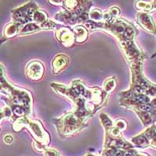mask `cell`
Wrapping results in <instances>:
<instances>
[{"mask_svg":"<svg viewBox=\"0 0 156 156\" xmlns=\"http://www.w3.org/2000/svg\"><path fill=\"white\" fill-rule=\"evenodd\" d=\"M1 92L8 96L9 105L10 108L20 107L24 108L30 116L33 112V99L32 94L26 89L18 88L12 85L5 78L3 66H1Z\"/></svg>","mask_w":156,"mask_h":156,"instance_id":"6da1fadb","label":"cell"},{"mask_svg":"<svg viewBox=\"0 0 156 156\" xmlns=\"http://www.w3.org/2000/svg\"><path fill=\"white\" fill-rule=\"evenodd\" d=\"M69 87L73 92L83 96L90 105V108L94 114L105 106L108 102L109 94L103 88L92 87L88 88L80 80L72 81Z\"/></svg>","mask_w":156,"mask_h":156,"instance_id":"7a4b0ae2","label":"cell"},{"mask_svg":"<svg viewBox=\"0 0 156 156\" xmlns=\"http://www.w3.org/2000/svg\"><path fill=\"white\" fill-rule=\"evenodd\" d=\"M129 66L131 70V85L128 91L132 94H145L155 98L156 85L147 80L143 75V62H136Z\"/></svg>","mask_w":156,"mask_h":156,"instance_id":"3957f363","label":"cell"},{"mask_svg":"<svg viewBox=\"0 0 156 156\" xmlns=\"http://www.w3.org/2000/svg\"><path fill=\"white\" fill-rule=\"evenodd\" d=\"M25 128L33 136L35 141L44 146H48L50 143V136L48 132L44 129L41 122L39 120L30 119L29 116L18 118L12 124V129L15 132L21 131Z\"/></svg>","mask_w":156,"mask_h":156,"instance_id":"277c9868","label":"cell"},{"mask_svg":"<svg viewBox=\"0 0 156 156\" xmlns=\"http://www.w3.org/2000/svg\"><path fill=\"white\" fill-rule=\"evenodd\" d=\"M58 133L62 136H69L87 127V124L79 118L74 112H67L59 118L52 119Z\"/></svg>","mask_w":156,"mask_h":156,"instance_id":"5b68a950","label":"cell"},{"mask_svg":"<svg viewBox=\"0 0 156 156\" xmlns=\"http://www.w3.org/2000/svg\"><path fill=\"white\" fill-rule=\"evenodd\" d=\"M38 9L35 2H29L20 7L13 9L11 12L13 22H16L20 25L33 23V16Z\"/></svg>","mask_w":156,"mask_h":156,"instance_id":"8992f818","label":"cell"},{"mask_svg":"<svg viewBox=\"0 0 156 156\" xmlns=\"http://www.w3.org/2000/svg\"><path fill=\"white\" fill-rule=\"evenodd\" d=\"M131 140L135 146L144 147L151 145L156 147V126L151 125L143 133L133 136Z\"/></svg>","mask_w":156,"mask_h":156,"instance_id":"52a82bcc","label":"cell"},{"mask_svg":"<svg viewBox=\"0 0 156 156\" xmlns=\"http://www.w3.org/2000/svg\"><path fill=\"white\" fill-rule=\"evenodd\" d=\"M55 37L66 48H71L75 42V36L73 29L67 27L57 29L55 30Z\"/></svg>","mask_w":156,"mask_h":156,"instance_id":"ba28073f","label":"cell"},{"mask_svg":"<svg viewBox=\"0 0 156 156\" xmlns=\"http://www.w3.org/2000/svg\"><path fill=\"white\" fill-rule=\"evenodd\" d=\"M25 72L28 79L34 81H37L41 80L44 73V68L41 62L33 60L27 64Z\"/></svg>","mask_w":156,"mask_h":156,"instance_id":"9c48e42d","label":"cell"},{"mask_svg":"<svg viewBox=\"0 0 156 156\" xmlns=\"http://www.w3.org/2000/svg\"><path fill=\"white\" fill-rule=\"evenodd\" d=\"M136 21L142 28L147 31L154 34L156 32V27L151 15L145 12H140L136 14Z\"/></svg>","mask_w":156,"mask_h":156,"instance_id":"30bf717a","label":"cell"},{"mask_svg":"<svg viewBox=\"0 0 156 156\" xmlns=\"http://www.w3.org/2000/svg\"><path fill=\"white\" fill-rule=\"evenodd\" d=\"M21 25L16 22H11L9 24H7L5 27L2 33V37L1 39V42L6 41L8 39H10L12 37H16L19 34L20 27Z\"/></svg>","mask_w":156,"mask_h":156,"instance_id":"8fae6325","label":"cell"},{"mask_svg":"<svg viewBox=\"0 0 156 156\" xmlns=\"http://www.w3.org/2000/svg\"><path fill=\"white\" fill-rule=\"evenodd\" d=\"M68 63H69V58L66 55L62 54L56 55L51 62L52 72L54 74L58 73L62 69H65L68 66Z\"/></svg>","mask_w":156,"mask_h":156,"instance_id":"7c38bea8","label":"cell"},{"mask_svg":"<svg viewBox=\"0 0 156 156\" xmlns=\"http://www.w3.org/2000/svg\"><path fill=\"white\" fill-rule=\"evenodd\" d=\"M75 36V41L78 43H83L88 37L87 29L83 25H77L73 28Z\"/></svg>","mask_w":156,"mask_h":156,"instance_id":"4fadbf2b","label":"cell"},{"mask_svg":"<svg viewBox=\"0 0 156 156\" xmlns=\"http://www.w3.org/2000/svg\"><path fill=\"white\" fill-rule=\"evenodd\" d=\"M90 20L96 23H101L104 21V12L99 9H90L89 12Z\"/></svg>","mask_w":156,"mask_h":156,"instance_id":"5bb4252c","label":"cell"},{"mask_svg":"<svg viewBox=\"0 0 156 156\" xmlns=\"http://www.w3.org/2000/svg\"><path fill=\"white\" fill-rule=\"evenodd\" d=\"M115 87H116V80H115V78L114 76L107 79L103 83V89L108 94L112 92L115 89Z\"/></svg>","mask_w":156,"mask_h":156,"instance_id":"9a60e30c","label":"cell"},{"mask_svg":"<svg viewBox=\"0 0 156 156\" xmlns=\"http://www.w3.org/2000/svg\"><path fill=\"white\" fill-rule=\"evenodd\" d=\"M135 6H136V9L144 11H151L152 9H154L153 2H143V1H139V2H136Z\"/></svg>","mask_w":156,"mask_h":156,"instance_id":"2e32d148","label":"cell"},{"mask_svg":"<svg viewBox=\"0 0 156 156\" xmlns=\"http://www.w3.org/2000/svg\"><path fill=\"white\" fill-rule=\"evenodd\" d=\"M80 4V1L77 0H65L63 1L62 7L67 11H73Z\"/></svg>","mask_w":156,"mask_h":156,"instance_id":"e0dca14e","label":"cell"},{"mask_svg":"<svg viewBox=\"0 0 156 156\" xmlns=\"http://www.w3.org/2000/svg\"><path fill=\"white\" fill-rule=\"evenodd\" d=\"M12 117H13V114H12V110L9 107L5 106L2 108V110H1V119L2 120L4 118H5V119H10V121H12Z\"/></svg>","mask_w":156,"mask_h":156,"instance_id":"ac0fdd59","label":"cell"},{"mask_svg":"<svg viewBox=\"0 0 156 156\" xmlns=\"http://www.w3.org/2000/svg\"><path fill=\"white\" fill-rule=\"evenodd\" d=\"M48 2L52 4V5H60V6H62V4H63V1H62V0H60V1H52V0H51V1H48Z\"/></svg>","mask_w":156,"mask_h":156,"instance_id":"d6986e66","label":"cell"},{"mask_svg":"<svg viewBox=\"0 0 156 156\" xmlns=\"http://www.w3.org/2000/svg\"><path fill=\"white\" fill-rule=\"evenodd\" d=\"M4 140H5V143H7V144H10L12 140V137L10 136V135H7V136H5V137H4Z\"/></svg>","mask_w":156,"mask_h":156,"instance_id":"ffe728a7","label":"cell"},{"mask_svg":"<svg viewBox=\"0 0 156 156\" xmlns=\"http://www.w3.org/2000/svg\"><path fill=\"white\" fill-rule=\"evenodd\" d=\"M154 34H155V36H156V32H155V33H154ZM155 56H156V51H155V52H154V54H153V55H152V56H151V58H154V57H155Z\"/></svg>","mask_w":156,"mask_h":156,"instance_id":"44dd1931","label":"cell"},{"mask_svg":"<svg viewBox=\"0 0 156 156\" xmlns=\"http://www.w3.org/2000/svg\"><path fill=\"white\" fill-rule=\"evenodd\" d=\"M154 2H155V3H156V1H154Z\"/></svg>","mask_w":156,"mask_h":156,"instance_id":"7402d4cb","label":"cell"}]
</instances>
